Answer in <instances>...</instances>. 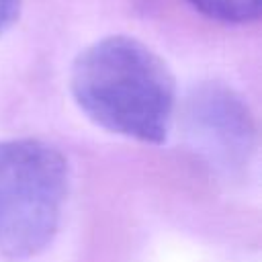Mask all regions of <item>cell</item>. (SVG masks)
Here are the masks:
<instances>
[{"instance_id":"obj_1","label":"cell","mask_w":262,"mask_h":262,"mask_svg":"<svg viewBox=\"0 0 262 262\" xmlns=\"http://www.w3.org/2000/svg\"><path fill=\"white\" fill-rule=\"evenodd\" d=\"M70 90L98 127L143 143L166 141L176 106L174 76L139 39L111 35L88 45L74 59Z\"/></svg>"},{"instance_id":"obj_2","label":"cell","mask_w":262,"mask_h":262,"mask_svg":"<svg viewBox=\"0 0 262 262\" xmlns=\"http://www.w3.org/2000/svg\"><path fill=\"white\" fill-rule=\"evenodd\" d=\"M63 154L41 139L0 141V256L27 260L55 237L68 201Z\"/></svg>"},{"instance_id":"obj_3","label":"cell","mask_w":262,"mask_h":262,"mask_svg":"<svg viewBox=\"0 0 262 262\" xmlns=\"http://www.w3.org/2000/svg\"><path fill=\"white\" fill-rule=\"evenodd\" d=\"M182 123L190 145L211 164L244 166L254 147V121L244 100L227 86L205 82L184 100Z\"/></svg>"},{"instance_id":"obj_4","label":"cell","mask_w":262,"mask_h":262,"mask_svg":"<svg viewBox=\"0 0 262 262\" xmlns=\"http://www.w3.org/2000/svg\"><path fill=\"white\" fill-rule=\"evenodd\" d=\"M196 12L219 23H250L260 16L262 0H184Z\"/></svg>"},{"instance_id":"obj_5","label":"cell","mask_w":262,"mask_h":262,"mask_svg":"<svg viewBox=\"0 0 262 262\" xmlns=\"http://www.w3.org/2000/svg\"><path fill=\"white\" fill-rule=\"evenodd\" d=\"M23 0H0V37L14 25L18 18Z\"/></svg>"}]
</instances>
